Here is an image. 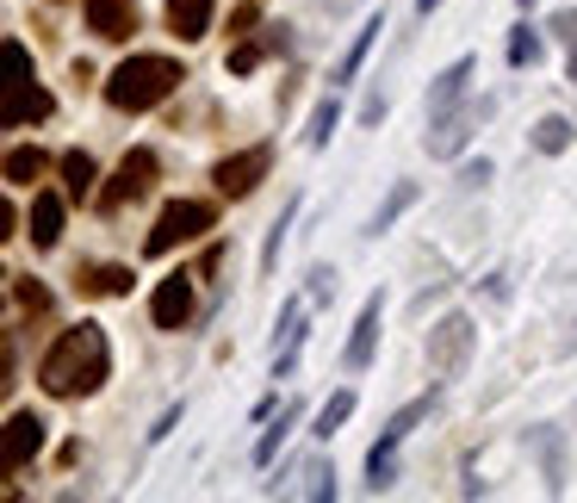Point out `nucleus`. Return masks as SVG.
Returning <instances> with one entry per match:
<instances>
[{
    "label": "nucleus",
    "mask_w": 577,
    "mask_h": 503,
    "mask_svg": "<svg viewBox=\"0 0 577 503\" xmlns=\"http://www.w3.org/2000/svg\"><path fill=\"white\" fill-rule=\"evenodd\" d=\"M112 373V342L100 324H75V330H63L56 342H50L44 367H38V379H44L50 398H87L100 392Z\"/></svg>",
    "instance_id": "f257e3e1"
},
{
    "label": "nucleus",
    "mask_w": 577,
    "mask_h": 503,
    "mask_svg": "<svg viewBox=\"0 0 577 503\" xmlns=\"http://www.w3.org/2000/svg\"><path fill=\"white\" fill-rule=\"evenodd\" d=\"M187 81V69L174 63V57H156V50H143V57H125V63L106 75V106L119 112H150L174 94Z\"/></svg>",
    "instance_id": "f03ea898"
},
{
    "label": "nucleus",
    "mask_w": 577,
    "mask_h": 503,
    "mask_svg": "<svg viewBox=\"0 0 577 503\" xmlns=\"http://www.w3.org/2000/svg\"><path fill=\"white\" fill-rule=\"evenodd\" d=\"M212 224H218V205L212 199H168L162 205V218H156V230L143 236V249L168 255V249H181V243H193V236H205Z\"/></svg>",
    "instance_id": "7ed1b4c3"
},
{
    "label": "nucleus",
    "mask_w": 577,
    "mask_h": 503,
    "mask_svg": "<svg viewBox=\"0 0 577 503\" xmlns=\"http://www.w3.org/2000/svg\"><path fill=\"white\" fill-rule=\"evenodd\" d=\"M429 404H435V398H416V404H404V410H398V417L385 423V435L373 441V454H367V485H373V491H385L391 479H398V448H404L410 429L429 417Z\"/></svg>",
    "instance_id": "20e7f679"
},
{
    "label": "nucleus",
    "mask_w": 577,
    "mask_h": 503,
    "mask_svg": "<svg viewBox=\"0 0 577 503\" xmlns=\"http://www.w3.org/2000/svg\"><path fill=\"white\" fill-rule=\"evenodd\" d=\"M156 174H162L156 150H131V156L119 162V174L100 187V212H125L131 199H143V193L156 187Z\"/></svg>",
    "instance_id": "39448f33"
},
{
    "label": "nucleus",
    "mask_w": 577,
    "mask_h": 503,
    "mask_svg": "<svg viewBox=\"0 0 577 503\" xmlns=\"http://www.w3.org/2000/svg\"><path fill=\"white\" fill-rule=\"evenodd\" d=\"M38 448H44V417H38V410H13V417L0 423V479L25 472L38 460Z\"/></svg>",
    "instance_id": "423d86ee"
},
{
    "label": "nucleus",
    "mask_w": 577,
    "mask_h": 503,
    "mask_svg": "<svg viewBox=\"0 0 577 503\" xmlns=\"http://www.w3.org/2000/svg\"><path fill=\"white\" fill-rule=\"evenodd\" d=\"M267 168H274V150H267V143H255V150H236V156H224L218 168H212V181H218L224 199H249V193L267 181Z\"/></svg>",
    "instance_id": "0eeeda50"
},
{
    "label": "nucleus",
    "mask_w": 577,
    "mask_h": 503,
    "mask_svg": "<svg viewBox=\"0 0 577 503\" xmlns=\"http://www.w3.org/2000/svg\"><path fill=\"white\" fill-rule=\"evenodd\" d=\"M472 317H441L435 330H429V367H435V373H460V367H466V355H472Z\"/></svg>",
    "instance_id": "6e6552de"
},
{
    "label": "nucleus",
    "mask_w": 577,
    "mask_h": 503,
    "mask_svg": "<svg viewBox=\"0 0 577 503\" xmlns=\"http://www.w3.org/2000/svg\"><path fill=\"white\" fill-rule=\"evenodd\" d=\"M150 317H156V330H187L193 317V274H168L156 286V299H150Z\"/></svg>",
    "instance_id": "1a4fd4ad"
},
{
    "label": "nucleus",
    "mask_w": 577,
    "mask_h": 503,
    "mask_svg": "<svg viewBox=\"0 0 577 503\" xmlns=\"http://www.w3.org/2000/svg\"><path fill=\"white\" fill-rule=\"evenodd\" d=\"M484 112H491V100H478V106H466V112L441 106L435 112V137H429V156H460V143L472 137V125H478Z\"/></svg>",
    "instance_id": "9d476101"
},
{
    "label": "nucleus",
    "mask_w": 577,
    "mask_h": 503,
    "mask_svg": "<svg viewBox=\"0 0 577 503\" xmlns=\"http://www.w3.org/2000/svg\"><path fill=\"white\" fill-rule=\"evenodd\" d=\"M87 25H94V38H106V44H125V38L137 32V0H87Z\"/></svg>",
    "instance_id": "9b49d317"
},
{
    "label": "nucleus",
    "mask_w": 577,
    "mask_h": 503,
    "mask_svg": "<svg viewBox=\"0 0 577 503\" xmlns=\"http://www.w3.org/2000/svg\"><path fill=\"white\" fill-rule=\"evenodd\" d=\"M50 106H56V100H50L38 81L7 88V94H0V131H7V125H32V119H50Z\"/></svg>",
    "instance_id": "f8f14e48"
},
{
    "label": "nucleus",
    "mask_w": 577,
    "mask_h": 503,
    "mask_svg": "<svg viewBox=\"0 0 577 503\" xmlns=\"http://www.w3.org/2000/svg\"><path fill=\"white\" fill-rule=\"evenodd\" d=\"M379 311H385V299H379V292L360 305V324H354V336H348V355H342L348 373H360V367L373 361V348H379Z\"/></svg>",
    "instance_id": "ddd939ff"
},
{
    "label": "nucleus",
    "mask_w": 577,
    "mask_h": 503,
    "mask_svg": "<svg viewBox=\"0 0 577 503\" xmlns=\"http://www.w3.org/2000/svg\"><path fill=\"white\" fill-rule=\"evenodd\" d=\"M25 224H32V249H56L63 243V193H38Z\"/></svg>",
    "instance_id": "4468645a"
},
{
    "label": "nucleus",
    "mask_w": 577,
    "mask_h": 503,
    "mask_svg": "<svg viewBox=\"0 0 577 503\" xmlns=\"http://www.w3.org/2000/svg\"><path fill=\"white\" fill-rule=\"evenodd\" d=\"M298 348H305V305H286L280 311V348H274V379H286L298 367Z\"/></svg>",
    "instance_id": "2eb2a0df"
},
{
    "label": "nucleus",
    "mask_w": 577,
    "mask_h": 503,
    "mask_svg": "<svg viewBox=\"0 0 577 503\" xmlns=\"http://www.w3.org/2000/svg\"><path fill=\"white\" fill-rule=\"evenodd\" d=\"M168 32L181 44H199L212 32V0H168Z\"/></svg>",
    "instance_id": "dca6fc26"
},
{
    "label": "nucleus",
    "mask_w": 577,
    "mask_h": 503,
    "mask_svg": "<svg viewBox=\"0 0 577 503\" xmlns=\"http://www.w3.org/2000/svg\"><path fill=\"white\" fill-rule=\"evenodd\" d=\"M478 75V63H472V57H460V63L447 69V75L435 81V88H429V112H441V106H453V100L466 94V81Z\"/></svg>",
    "instance_id": "f3484780"
},
{
    "label": "nucleus",
    "mask_w": 577,
    "mask_h": 503,
    "mask_svg": "<svg viewBox=\"0 0 577 503\" xmlns=\"http://www.w3.org/2000/svg\"><path fill=\"white\" fill-rule=\"evenodd\" d=\"M25 81H32V50L19 44V38H7V44H0V94H7V88H25Z\"/></svg>",
    "instance_id": "a211bd4d"
},
{
    "label": "nucleus",
    "mask_w": 577,
    "mask_h": 503,
    "mask_svg": "<svg viewBox=\"0 0 577 503\" xmlns=\"http://www.w3.org/2000/svg\"><path fill=\"white\" fill-rule=\"evenodd\" d=\"M81 292H87V299H125V292H131V268H87V274H81Z\"/></svg>",
    "instance_id": "6ab92c4d"
},
{
    "label": "nucleus",
    "mask_w": 577,
    "mask_h": 503,
    "mask_svg": "<svg viewBox=\"0 0 577 503\" xmlns=\"http://www.w3.org/2000/svg\"><path fill=\"white\" fill-rule=\"evenodd\" d=\"M94 181H100L94 156H87V150H69V156H63V193H69V199H87V193H94Z\"/></svg>",
    "instance_id": "aec40b11"
},
{
    "label": "nucleus",
    "mask_w": 577,
    "mask_h": 503,
    "mask_svg": "<svg viewBox=\"0 0 577 503\" xmlns=\"http://www.w3.org/2000/svg\"><path fill=\"white\" fill-rule=\"evenodd\" d=\"M571 137H577L571 119H540V125H534V150H540V156H559V150H571Z\"/></svg>",
    "instance_id": "412c9836"
},
{
    "label": "nucleus",
    "mask_w": 577,
    "mask_h": 503,
    "mask_svg": "<svg viewBox=\"0 0 577 503\" xmlns=\"http://www.w3.org/2000/svg\"><path fill=\"white\" fill-rule=\"evenodd\" d=\"M298 417H305V404H286V410H280V423H274L261 441H255V466H267V460L280 454V441L292 435V423H298Z\"/></svg>",
    "instance_id": "4be33fe9"
},
{
    "label": "nucleus",
    "mask_w": 577,
    "mask_h": 503,
    "mask_svg": "<svg viewBox=\"0 0 577 503\" xmlns=\"http://www.w3.org/2000/svg\"><path fill=\"white\" fill-rule=\"evenodd\" d=\"M336 125H342V100L329 94V100H323V106H317V112H311V131H305V143H311V150H323V143H329V137H336Z\"/></svg>",
    "instance_id": "5701e85b"
},
{
    "label": "nucleus",
    "mask_w": 577,
    "mask_h": 503,
    "mask_svg": "<svg viewBox=\"0 0 577 503\" xmlns=\"http://www.w3.org/2000/svg\"><path fill=\"white\" fill-rule=\"evenodd\" d=\"M379 32H385V19H367V25H360V38H354V50H348V57H342V75H336V81H354L360 75V63H367V50H373V38Z\"/></svg>",
    "instance_id": "b1692460"
},
{
    "label": "nucleus",
    "mask_w": 577,
    "mask_h": 503,
    "mask_svg": "<svg viewBox=\"0 0 577 503\" xmlns=\"http://www.w3.org/2000/svg\"><path fill=\"white\" fill-rule=\"evenodd\" d=\"M292 218H298V199H286L280 224H274V230H267V243H261V274L280 268V243H286V230H292Z\"/></svg>",
    "instance_id": "393cba45"
},
{
    "label": "nucleus",
    "mask_w": 577,
    "mask_h": 503,
    "mask_svg": "<svg viewBox=\"0 0 577 503\" xmlns=\"http://www.w3.org/2000/svg\"><path fill=\"white\" fill-rule=\"evenodd\" d=\"M410 205H416V187H410V181H398V187H391V199L379 205V218H373V236H379V230H391V224H398V218H404V212H410Z\"/></svg>",
    "instance_id": "a878e982"
},
{
    "label": "nucleus",
    "mask_w": 577,
    "mask_h": 503,
    "mask_svg": "<svg viewBox=\"0 0 577 503\" xmlns=\"http://www.w3.org/2000/svg\"><path fill=\"white\" fill-rule=\"evenodd\" d=\"M348 417H354V392H336V398H329V404L323 410H317V435H336V429H342L348 423Z\"/></svg>",
    "instance_id": "bb28decb"
},
{
    "label": "nucleus",
    "mask_w": 577,
    "mask_h": 503,
    "mask_svg": "<svg viewBox=\"0 0 577 503\" xmlns=\"http://www.w3.org/2000/svg\"><path fill=\"white\" fill-rule=\"evenodd\" d=\"M0 168H7V181H38V174L50 168V156H44V150H13Z\"/></svg>",
    "instance_id": "cd10ccee"
},
{
    "label": "nucleus",
    "mask_w": 577,
    "mask_h": 503,
    "mask_svg": "<svg viewBox=\"0 0 577 503\" xmlns=\"http://www.w3.org/2000/svg\"><path fill=\"white\" fill-rule=\"evenodd\" d=\"M509 63L515 69H534V63H540V32H528V25H522V32L509 38Z\"/></svg>",
    "instance_id": "c85d7f7f"
},
{
    "label": "nucleus",
    "mask_w": 577,
    "mask_h": 503,
    "mask_svg": "<svg viewBox=\"0 0 577 503\" xmlns=\"http://www.w3.org/2000/svg\"><path fill=\"white\" fill-rule=\"evenodd\" d=\"M13 373H19V342L0 330V398L13 392Z\"/></svg>",
    "instance_id": "c756f323"
},
{
    "label": "nucleus",
    "mask_w": 577,
    "mask_h": 503,
    "mask_svg": "<svg viewBox=\"0 0 577 503\" xmlns=\"http://www.w3.org/2000/svg\"><path fill=\"white\" fill-rule=\"evenodd\" d=\"M13 292H19V305H25V311H50V292L38 280H13Z\"/></svg>",
    "instance_id": "7c9ffc66"
},
{
    "label": "nucleus",
    "mask_w": 577,
    "mask_h": 503,
    "mask_svg": "<svg viewBox=\"0 0 577 503\" xmlns=\"http://www.w3.org/2000/svg\"><path fill=\"white\" fill-rule=\"evenodd\" d=\"M255 63H261V44H236L230 50V75H249Z\"/></svg>",
    "instance_id": "2f4dec72"
},
{
    "label": "nucleus",
    "mask_w": 577,
    "mask_h": 503,
    "mask_svg": "<svg viewBox=\"0 0 577 503\" xmlns=\"http://www.w3.org/2000/svg\"><path fill=\"white\" fill-rule=\"evenodd\" d=\"M311 299H317V305L336 299V274H329V268H311Z\"/></svg>",
    "instance_id": "473e14b6"
},
{
    "label": "nucleus",
    "mask_w": 577,
    "mask_h": 503,
    "mask_svg": "<svg viewBox=\"0 0 577 503\" xmlns=\"http://www.w3.org/2000/svg\"><path fill=\"white\" fill-rule=\"evenodd\" d=\"M305 479H311V485H305V497H336V485H329L323 466H305Z\"/></svg>",
    "instance_id": "72a5a7b5"
},
{
    "label": "nucleus",
    "mask_w": 577,
    "mask_h": 503,
    "mask_svg": "<svg viewBox=\"0 0 577 503\" xmlns=\"http://www.w3.org/2000/svg\"><path fill=\"white\" fill-rule=\"evenodd\" d=\"M19 230V212H13V199H0V243Z\"/></svg>",
    "instance_id": "f704fd0d"
},
{
    "label": "nucleus",
    "mask_w": 577,
    "mask_h": 503,
    "mask_svg": "<svg viewBox=\"0 0 577 503\" xmlns=\"http://www.w3.org/2000/svg\"><path fill=\"white\" fill-rule=\"evenodd\" d=\"M174 423H181V404H174V410H162V423H156V429H150V441H162V435H168V429H174Z\"/></svg>",
    "instance_id": "c9c22d12"
},
{
    "label": "nucleus",
    "mask_w": 577,
    "mask_h": 503,
    "mask_svg": "<svg viewBox=\"0 0 577 503\" xmlns=\"http://www.w3.org/2000/svg\"><path fill=\"white\" fill-rule=\"evenodd\" d=\"M553 32H559V38H571V44H577V13H559V19H553Z\"/></svg>",
    "instance_id": "e433bc0d"
},
{
    "label": "nucleus",
    "mask_w": 577,
    "mask_h": 503,
    "mask_svg": "<svg viewBox=\"0 0 577 503\" xmlns=\"http://www.w3.org/2000/svg\"><path fill=\"white\" fill-rule=\"evenodd\" d=\"M435 7H441V0H416V13H435Z\"/></svg>",
    "instance_id": "4c0bfd02"
},
{
    "label": "nucleus",
    "mask_w": 577,
    "mask_h": 503,
    "mask_svg": "<svg viewBox=\"0 0 577 503\" xmlns=\"http://www.w3.org/2000/svg\"><path fill=\"white\" fill-rule=\"evenodd\" d=\"M571 81H577V50H571Z\"/></svg>",
    "instance_id": "58836bf2"
},
{
    "label": "nucleus",
    "mask_w": 577,
    "mask_h": 503,
    "mask_svg": "<svg viewBox=\"0 0 577 503\" xmlns=\"http://www.w3.org/2000/svg\"><path fill=\"white\" fill-rule=\"evenodd\" d=\"M0 280H7V274H0Z\"/></svg>",
    "instance_id": "ea45409f"
}]
</instances>
